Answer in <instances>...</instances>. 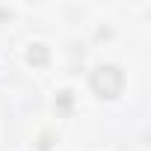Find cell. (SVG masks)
I'll list each match as a JSON object with an SVG mask.
<instances>
[{
    "label": "cell",
    "mask_w": 151,
    "mask_h": 151,
    "mask_svg": "<svg viewBox=\"0 0 151 151\" xmlns=\"http://www.w3.org/2000/svg\"><path fill=\"white\" fill-rule=\"evenodd\" d=\"M122 83H124V77H122V71H119L116 65H101V68L92 74V89H95L101 98H116V95L122 92Z\"/></svg>",
    "instance_id": "obj_1"
},
{
    "label": "cell",
    "mask_w": 151,
    "mask_h": 151,
    "mask_svg": "<svg viewBox=\"0 0 151 151\" xmlns=\"http://www.w3.org/2000/svg\"><path fill=\"white\" fill-rule=\"evenodd\" d=\"M27 59L36 62V65H45V62H47V47H45V45H36V47L27 53Z\"/></svg>",
    "instance_id": "obj_2"
}]
</instances>
